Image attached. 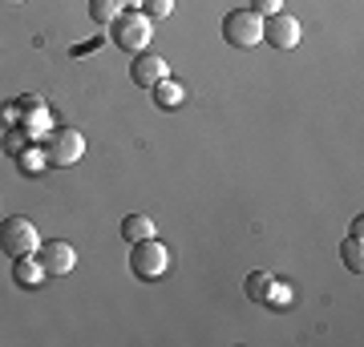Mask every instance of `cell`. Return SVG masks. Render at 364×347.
<instances>
[{"mask_svg":"<svg viewBox=\"0 0 364 347\" xmlns=\"http://www.w3.org/2000/svg\"><path fill=\"white\" fill-rule=\"evenodd\" d=\"M109 28H114V45L126 49L130 57L134 53H146L150 49V37H154V21H150L142 9H122V16H117Z\"/></svg>","mask_w":364,"mask_h":347,"instance_id":"cell-1","label":"cell"},{"mask_svg":"<svg viewBox=\"0 0 364 347\" xmlns=\"http://www.w3.org/2000/svg\"><path fill=\"white\" fill-rule=\"evenodd\" d=\"M130 270L142 279V283H158V279L170 270L166 243H158V234L154 238H142V243H130Z\"/></svg>","mask_w":364,"mask_h":347,"instance_id":"cell-2","label":"cell"},{"mask_svg":"<svg viewBox=\"0 0 364 347\" xmlns=\"http://www.w3.org/2000/svg\"><path fill=\"white\" fill-rule=\"evenodd\" d=\"M41 246V231L33 226V219L25 214H13V219L0 222V250L9 258H21V255H37Z\"/></svg>","mask_w":364,"mask_h":347,"instance_id":"cell-3","label":"cell"},{"mask_svg":"<svg viewBox=\"0 0 364 347\" xmlns=\"http://www.w3.org/2000/svg\"><path fill=\"white\" fill-rule=\"evenodd\" d=\"M223 37L235 49H255L263 40V16L251 13V9H231L223 16Z\"/></svg>","mask_w":364,"mask_h":347,"instance_id":"cell-4","label":"cell"},{"mask_svg":"<svg viewBox=\"0 0 364 347\" xmlns=\"http://www.w3.org/2000/svg\"><path fill=\"white\" fill-rule=\"evenodd\" d=\"M81 154H85V138H81V129H57L53 126L45 133V158H49V170L53 166H77Z\"/></svg>","mask_w":364,"mask_h":347,"instance_id":"cell-5","label":"cell"},{"mask_svg":"<svg viewBox=\"0 0 364 347\" xmlns=\"http://www.w3.org/2000/svg\"><path fill=\"white\" fill-rule=\"evenodd\" d=\"M37 263L45 267L49 279H61V275H69V270L77 267V250H73L65 238H49V243L37 246Z\"/></svg>","mask_w":364,"mask_h":347,"instance_id":"cell-6","label":"cell"},{"mask_svg":"<svg viewBox=\"0 0 364 347\" xmlns=\"http://www.w3.org/2000/svg\"><path fill=\"white\" fill-rule=\"evenodd\" d=\"M263 40L272 49H296L299 45V21L287 13H275V16H263Z\"/></svg>","mask_w":364,"mask_h":347,"instance_id":"cell-7","label":"cell"},{"mask_svg":"<svg viewBox=\"0 0 364 347\" xmlns=\"http://www.w3.org/2000/svg\"><path fill=\"white\" fill-rule=\"evenodd\" d=\"M162 77H170V65L158 57V53H134L130 61V81L142 85V89H154Z\"/></svg>","mask_w":364,"mask_h":347,"instance_id":"cell-8","label":"cell"},{"mask_svg":"<svg viewBox=\"0 0 364 347\" xmlns=\"http://www.w3.org/2000/svg\"><path fill=\"white\" fill-rule=\"evenodd\" d=\"M49 275H45V267L37 263V255H21L13 258V283L21 287V291H37L41 283H45Z\"/></svg>","mask_w":364,"mask_h":347,"instance_id":"cell-9","label":"cell"},{"mask_svg":"<svg viewBox=\"0 0 364 347\" xmlns=\"http://www.w3.org/2000/svg\"><path fill=\"white\" fill-rule=\"evenodd\" d=\"M16 170L25 174V178H37V174H45L49 170V158H45V145H33L28 142L21 154H16Z\"/></svg>","mask_w":364,"mask_h":347,"instance_id":"cell-10","label":"cell"},{"mask_svg":"<svg viewBox=\"0 0 364 347\" xmlns=\"http://www.w3.org/2000/svg\"><path fill=\"white\" fill-rule=\"evenodd\" d=\"M150 93H154V105H158V109H178V105L186 101V89H182L174 77H162Z\"/></svg>","mask_w":364,"mask_h":347,"instance_id":"cell-11","label":"cell"},{"mask_svg":"<svg viewBox=\"0 0 364 347\" xmlns=\"http://www.w3.org/2000/svg\"><path fill=\"white\" fill-rule=\"evenodd\" d=\"M154 219H146V214H126L122 219V238L126 243H142V238H154Z\"/></svg>","mask_w":364,"mask_h":347,"instance_id":"cell-12","label":"cell"},{"mask_svg":"<svg viewBox=\"0 0 364 347\" xmlns=\"http://www.w3.org/2000/svg\"><path fill=\"white\" fill-rule=\"evenodd\" d=\"M340 258H344V267H348L352 275H360V270H364V246H360V238H356V234H348V238H344Z\"/></svg>","mask_w":364,"mask_h":347,"instance_id":"cell-13","label":"cell"},{"mask_svg":"<svg viewBox=\"0 0 364 347\" xmlns=\"http://www.w3.org/2000/svg\"><path fill=\"white\" fill-rule=\"evenodd\" d=\"M90 16L97 25H114L117 16H122V4L117 0H90Z\"/></svg>","mask_w":364,"mask_h":347,"instance_id":"cell-14","label":"cell"},{"mask_svg":"<svg viewBox=\"0 0 364 347\" xmlns=\"http://www.w3.org/2000/svg\"><path fill=\"white\" fill-rule=\"evenodd\" d=\"M267 287H272V275H267V270H251L247 275V299L251 303H263Z\"/></svg>","mask_w":364,"mask_h":347,"instance_id":"cell-15","label":"cell"},{"mask_svg":"<svg viewBox=\"0 0 364 347\" xmlns=\"http://www.w3.org/2000/svg\"><path fill=\"white\" fill-rule=\"evenodd\" d=\"M291 287L287 283H279V279H272V287H267V295H263V303H267V307H291Z\"/></svg>","mask_w":364,"mask_h":347,"instance_id":"cell-16","label":"cell"},{"mask_svg":"<svg viewBox=\"0 0 364 347\" xmlns=\"http://www.w3.org/2000/svg\"><path fill=\"white\" fill-rule=\"evenodd\" d=\"M28 142H33V138H28V133H25V129H21V126H16V129H4V138H0V145H4V154H21V150H25V145Z\"/></svg>","mask_w":364,"mask_h":347,"instance_id":"cell-17","label":"cell"},{"mask_svg":"<svg viewBox=\"0 0 364 347\" xmlns=\"http://www.w3.org/2000/svg\"><path fill=\"white\" fill-rule=\"evenodd\" d=\"M142 13L150 16V21H166V16L174 13V0H146Z\"/></svg>","mask_w":364,"mask_h":347,"instance_id":"cell-18","label":"cell"},{"mask_svg":"<svg viewBox=\"0 0 364 347\" xmlns=\"http://www.w3.org/2000/svg\"><path fill=\"white\" fill-rule=\"evenodd\" d=\"M0 126H4V129H16V126H21V105H16V101H9L4 109H0Z\"/></svg>","mask_w":364,"mask_h":347,"instance_id":"cell-19","label":"cell"},{"mask_svg":"<svg viewBox=\"0 0 364 347\" xmlns=\"http://www.w3.org/2000/svg\"><path fill=\"white\" fill-rule=\"evenodd\" d=\"M251 13L275 16V13H284V0H251Z\"/></svg>","mask_w":364,"mask_h":347,"instance_id":"cell-20","label":"cell"},{"mask_svg":"<svg viewBox=\"0 0 364 347\" xmlns=\"http://www.w3.org/2000/svg\"><path fill=\"white\" fill-rule=\"evenodd\" d=\"M102 33H97V37H93V40H85V45H73V57H85V53H93V49H102Z\"/></svg>","mask_w":364,"mask_h":347,"instance_id":"cell-21","label":"cell"},{"mask_svg":"<svg viewBox=\"0 0 364 347\" xmlns=\"http://www.w3.org/2000/svg\"><path fill=\"white\" fill-rule=\"evenodd\" d=\"M117 4H122V9H142L146 0H117Z\"/></svg>","mask_w":364,"mask_h":347,"instance_id":"cell-22","label":"cell"}]
</instances>
